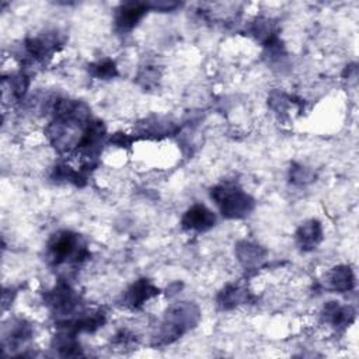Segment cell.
<instances>
[{
	"instance_id": "cell-7",
	"label": "cell",
	"mask_w": 359,
	"mask_h": 359,
	"mask_svg": "<svg viewBox=\"0 0 359 359\" xmlns=\"http://www.w3.org/2000/svg\"><path fill=\"white\" fill-rule=\"evenodd\" d=\"M296 244L302 251H313L323 241V226L318 220L304 222L296 230Z\"/></svg>"
},
{
	"instance_id": "cell-2",
	"label": "cell",
	"mask_w": 359,
	"mask_h": 359,
	"mask_svg": "<svg viewBox=\"0 0 359 359\" xmlns=\"http://www.w3.org/2000/svg\"><path fill=\"white\" fill-rule=\"evenodd\" d=\"M210 198L227 219H241L254 209V199L236 182H222L212 188Z\"/></svg>"
},
{
	"instance_id": "cell-13",
	"label": "cell",
	"mask_w": 359,
	"mask_h": 359,
	"mask_svg": "<svg viewBox=\"0 0 359 359\" xmlns=\"http://www.w3.org/2000/svg\"><path fill=\"white\" fill-rule=\"evenodd\" d=\"M31 337H32L31 324H28L24 320H18L8 328V331L4 337V342L8 344L10 348L13 346L15 349V348H20L21 345H24Z\"/></svg>"
},
{
	"instance_id": "cell-14",
	"label": "cell",
	"mask_w": 359,
	"mask_h": 359,
	"mask_svg": "<svg viewBox=\"0 0 359 359\" xmlns=\"http://www.w3.org/2000/svg\"><path fill=\"white\" fill-rule=\"evenodd\" d=\"M88 73L93 77L108 80V79L115 77L118 74V70H116V66H115L114 60L102 59V60H98L95 63H91L88 66Z\"/></svg>"
},
{
	"instance_id": "cell-16",
	"label": "cell",
	"mask_w": 359,
	"mask_h": 359,
	"mask_svg": "<svg viewBox=\"0 0 359 359\" xmlns=\"http://www.w3.org/2000/svg\"><path fill=\"white\" fill-rule=\"evenodd\" d=\"M147 4H149V8L158 10V11H172L181 6L180 3H175V1H153Z\"/></svg>"
},
{
	"instance_id": "cell-10",
	"label": "cell",
	"mask_w": 359,
	"mask_h": 359,
	"mask_svg": "<svg viewBox=\"0 0 359 359\" xmlns=\"http://www.w3.org/2000/svg\"><path fill=\"white\" fill-rule=\"evenodd\" d=\"M236 255L245 268H251L259 265L264 261L266 251L254 243L240 241L236 247Z\"/></svg>"
},
{
	"instance_id": "cell-11",
	"label": "cell",
	"mask_w": 359,
	"mask_h": 359,
	"mask_svg": "<svg viewBox=\"0 0 359 359\" xmlns=\"http://www.w3.org/2000/svg\"><path fill=\"white\" fill-rule=\"evenodd\" d=\"M328 283L334 290L339 293L349 292L355 286V275L349 266L339 265V266H335L328 273Z\"/></svg>"
},
{
	"instance_id": "cell-3",
	"label": "cell",
	"mask_w": 359,
	"mask_h": 359,
	"mask_svg": "<svg viewBox=\"0 0 359 359\" xmlns=\"http://www.w3.org/2000/svg\"><path fill=\"white\" fill-rule=\"evenodd\" d=\"M87 254L88 252L80 236L69 230L55 233L48 243V255L55 265L65 262H81L86 259Z\"/></svg>"
},
{
	"instance_id": "cell-1",
	"label": "cell",
	"mask_w": 359,
	"mask_h": 359,
	"mask_svg": "<svg viewBox=\"0 0 359 359\" xmlns=\"http://www.w3.org/2000/svg\"><path fill=\"white\" fill-rule=\"evenodd\" d=\"M201 318L199 309L189 302L172 304L164 314L160 330L156 335L157 345H167L177 341L187 331L194 328Z\"/></svg>"
},
{
	"instance_id": "cell-6",
	"label": "cell",
	"mask_w": 359,
	"mask_h": 359,
	"mask_svg": "<svg viewBox=\"0 0 359 359\" xmlns=\"http://www.w3.org/2000/svg\"><path fill=\"white\" fill-rule=\"evenodd\" d=\"M181 224L185 230L206 231L216 224V216L205 205L196 203L185 212V215L182 216Z\"/></svg>"
},
{
	"instance_id": "cell-8",
	"label": "cell",
	"mask_w": 359,
	"mask_h": 359,
	"mask_svg": "<svg viewBox=\"0 0 359 359\" xmlns=\"http://www.w3.org/2000/svg\"><path fill=\"white\" fill-rule=\"evenodd\" d=\"M158 294V289L149 279H139L125 293V306L130 309H139L147 300Z\"/></svg>"
},
{
	"instance_id": "cell-5",
	"label": "cell",
	"mask_w": 359,
	"mask_h": 359,
	"mask_svg": "<svg viewBox=\"0 0 359 359\" xmlns=\"http://www.w3.org/2000/svg\"><path fill=\"white\" fill-rule=\"evenodd\" d=\"M149 10L147 3L125 1L115 11V27L119 32L132 31Z\"/></svg>"
},
{
	"instance_id": "cell-15",
	"label": "cell",
	"mask_w": 359,
	"mask_h": 359,
	"mask_svg": "<svg viewBox=\"0 0 359 359\" xmlns=\"http://www.w3.org/2000/svg\"><path fill=\"white\" fill-rule=\"evenodd\" d=\"M290 178L296 184H306L311 178V172L303 165H293L290 168Z\"/></svg>"
},
{
	"instance_id": "cell-9",
	"label": "cell",
	"mask_w": 359,
	"mask_h": 359,
	"mask_svg": "<svg viewBox=\"0 0 359 359\" xmlns=\"http://www.w3.org/2000/svg\"><path fill=\"white\" fill-rule=\"evenodd\" d=\"M323 317L337 328H345L355 320V310L351 306H339L338 302H328L324 306Z\"/></svg>"
},
{
	"instance_id": "cell-4",
	"label": "cell",
	"mask_w": 359,
	"mask_h": 359,
	"mask_svg": "<svg viewBox=\"0 0 359 359\" xmlns=\"http://www.w3.org/2000/svg\"><path fill=\"white\" fill-rule=\"evenodd\" d=\"M45 302L56 316L63 318V321L74 318L73 316L80 311L81 306L80 297L67 283H59L55 286L49 293H46Z\"/></svg>"
},
{
	"instance_id": "cell-12",
	"label": "cell",
	"mask_w": 359,
	"mask_h": 359,
	"mask_svg": "<svg viewBox=\"0 0 359 359\" xmlns=\"http://www.w3.org/2000/svg\"><path fill=\"white\" fill-rule=\"evenodd\" d=\"M247 300V290L238 285H227L217 296V304L223 310L234 309Z\"/></svg>"
}]
</instances>
